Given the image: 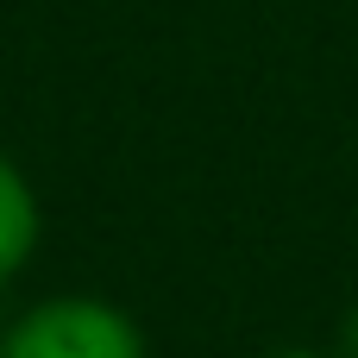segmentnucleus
Returning <instances> with one entry per match:
<instances>
[{"label":"nucleus","mask_w":358,"mask_h":358,"mask_svg":"<svg viewBox=\"0 0 358 358\" xmlns=\"http://www.w3.org/2000/svg\"><path fill=\"white\" fill-rule=\"evenodd\" d=\"M0 358H145V334L113 302L57 296L19 315L13 334H0Z\"/></svg>","instance_id":"f257e3e1"},{"label":"nucleus","mask_w":358,"mask_h":358,"mask_svg":"<svg viewBox=\"0 0 358 358\" xmlns=\"http://www.w3.org/2000/svg\"><path fill=\"white\" fill-rule=\"evenodd\" d=\"M31 245H38V195L19 176V164L0 151V283L19 277V264L31 258Z\"/></svg>","instance_id":"f03ea898"},{"label":"nucleus","mask_w":358,"mask_h":358,"mask_svg":"<svg viewBox=\"0 0 358 358\" xmlns=\"http://www.w3.org/2000/svg\"><path fill=\"white\" fill-rule=\"evenodd\" d=\"M352 352H358V321H352Z\"/></svg>","instance_id":"20e7f679"},{"label":"nucleus","mask_w":358,"mask_h":358,"mask_svg":"<svg viewBox=\"0 0 358 358\" xmlns=\"http://www.w3.org/2000/svg\"><path fill=\"white\" fill-rule=\"evenodd\" d=\"M271 358H327V352H315V346H283V352H271Z\"/></svg>","instance_id":"7ed1b4c3"}]
</instances>
